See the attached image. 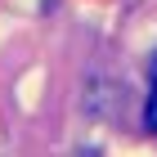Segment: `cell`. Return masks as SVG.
I'll use <instances>...</instances> for the list:
<instances>
[{
  "label": "cell",
  "mask_w": 157,
  "mask_h": 157,
  "mask_svg": "<svg viewBox=\"0 0 157 157\" xmlns=\"http://www.w3.org/2000/svg\"><path fill=\"white\" fill-rule=\"evenodd\" d=\"M144 126L157 135V76H153V90H148V108H144Z\"/></svg>",
  "instance_id": "6da1fadb"
},
{
  "label": "cell",
  "mask_w": 157,
  "mask_h": 157,
  "mask_svg": "<svg viewBox=\"0 0 157 157\" xmlns=\"http://www.w3.org/2000/svg\"><path fill=\"white\" fill-rule=\"evenodd\" d=\"M148 76H157V54H153V59H148Z\"/></svg>",
  "instance_id": "7a4b0ae2"
}]
</instances>
